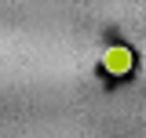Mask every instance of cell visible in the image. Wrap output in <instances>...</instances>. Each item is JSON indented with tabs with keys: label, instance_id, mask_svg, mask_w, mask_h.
Instances as JSON below:
<instances>
[{
	"label": "cell",
	"instance_id": "obj_1",
	"mask_svg": "<svg viewBox=\"0 0 146 138\" xmlns=\"http://www.w3.org/2000/svg\"><path fill=\"white\" fill-rule=\"evenodd\" d=\"M131 66H135V58H131V47H124V44H113L102 55V69L110 76H124V73H131Z\"/></svg>",
	"mask_w": 146,
	"mask_h": 138
}]
</instances>
